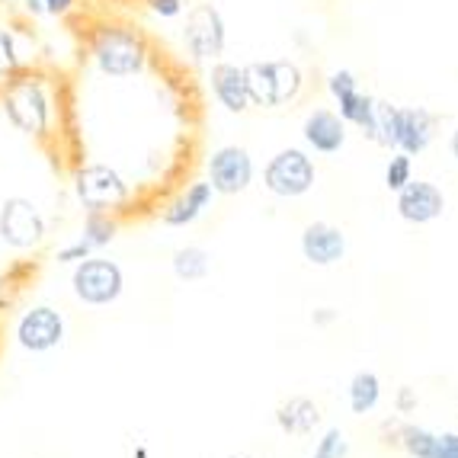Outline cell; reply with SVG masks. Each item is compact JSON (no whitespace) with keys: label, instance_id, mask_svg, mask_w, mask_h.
I'll return each instance as SVG.
<instances>
[{"label":"cell","instance_id":"obj_1","mask_svg":"<svg viewBox=\"0 0 458 458\" xmlns=\"http://www.w3.org/2000/svg\"><path fill=\"white\" fill-rule=\"evenodd\" d=\"M0 109L7 115V123L16 131H23L26 138H46L55 135L58 125V103H55L52 87L42 77L32 74H13L10 81H4L0 90Z\"/></svg>","mask_w":458,"mask_h":458},{"label":"cell","instance_id":"obj_2","mask_svg":"<svg viewBox=\"0 0 458 458\" xmlns=\"http://www.w3.org/2000/svg\"><path fill=\"white\" fill-rule=\"evenodd\" d=\"M71 196L81 206V212H106L119 215L131 212L138 199V186L119 167L106 161L77 164L71 174Z\"/></svg>","mask_w":458,"mask_h":458},{"label":"cell","instance_id":"obj_3","mask_svg":"<svg viewBox=\"0 0 458 458\" xmlns=\"http://www.w3.org/2000/svg\"><path fill=\"white\" fill-rule=\"evenodd\" d=\"M90 58L99 74L109 81H129L138 77L148 64V46L141 32L129 26H103L90 42Z\"/></svg>","mask_w":458,"mask_h":458},{"label":"cell","instance_id":"obj_4","mask_svg":"<svg viewBox=\"0 0 458 458\" xmlns=\"http://www.w3.org/2000/svg\"><path fill=\"white\" fill-rule=\"evenodd\" d=\"M68 285L77 305L99 311V308L115 305V301L125 295V269H123V263L113 260V257L93 253V257H87V260L71 267Z\"/></svg>","mask_w":458,"mask_h":458},{"label":"cell","instance_id":"obj_5","mask_svg":"<svg viewBox=\"0 0 458 458\" xmlns=\"http://www.w3.org/2000/svg\"><path fill=\"white\" fill-rule=\"evenodd\" d=\"M52 234V218L30 196H7L0 202V244L13 253H36Z\"/></svg>","mask_w":458,"mask_h":458},{"label":"cell","instance_id":"obj_6","mask_svg":"<svg viewBox=\"0 0 458 458\" xmlns=\"http://www.w3.org/2000/svg\"><path fill=\"white\" fill-rule=\"evenodd\" d=\"M68 340V318L52 301H32L13 321V344L26 356H48Z\"/></svg>","mask_w":458,"mask_h":458},{"label":"cell","instance_id":"obj_7","mask_svg":"<svg viewBox=\"0 0 458 458\" xmlns=\"http://www.w3.org/2000/svg\"><path fill=\"white\" fill-rule=\"evenodd\" d=\"M247 90H250V103L263 109H279L295 103L301 87H305V74L295 62L285 58H273V62H253L244 68Z\"/></svg>","mask_w":458,"mask_h":458},{"label":"cell","instance_id":"obj_8","mask_svg":"<svg viewBox=\"0 0 458 458\" xmlns=\"http://www.w3.org/2000/svg\"><path fill=\"white\" fill-rule=\"evenodd\" d=\"M318 170H314L311 154L301 148H283L273 154L263 167V186L279 199H301L314 190Z\"/></svg>","mask_w":458,"mask_h":458},{"label":"cell","instance_id":"obj_9","mask_svg":"<svg viewBox=\"0 0 458 458\" xmlns=\"http://www.w3.org/2000/svg\"><path fill=\"white\" fill-rule=\"evenodd\" d=\"M257 167L247 148L241 145H222L208 154L206 161V183L212 186L215 196H241L250 190Z\"/></svg>","mask_w":458,"mask_h":458},{"label":"cell","instance_id":"obj_10","mask_svg":"<svg viewBox=\"0 0 458 458\" xmlns=\"http://www.w3.org/2000/svg\"><path fill=\"white\" fill-rule=\"evenodd\" d=\"M183 42L186 52L192 55V62H218L228 42V30H225V16L212 4H196L186 13L183 26Z\"/></svg>","mask_w":458,"mask_h":458},{"label":"cell","instance_id":"obj_11","mask_svg":"<svg viewBox=\"0 0 458 458\" xmlns=\"http://www.w3.org/2000/svg\"><path fill=\"white\" fill-rule=\"evenodd\" d=\"M327 90H330V97L336 99V106H340L336 115H340L346 125L362 129V135L375 141V103H378V99L360 90L356 74L346 68L334 71V74L327 77Z\"/></svg>","mask_w":458,"mask_h":458},{"label":"cell","instance_id":"obj_12","mask_svg":"<svg viewBox=\"0 0 458 458\" xmlns=\"http://www.w3.org/2000/svg\"><path fill=\"white\" fill-rule=\"evenodd\" d=\"M212 202H215L212 186L206 180H192L176 196H170L157 208V215H161V225H167V228H190V225H196L212 208Z\"/></svg>","mask_w":458,"mask_h":458},{"label":"cell","instance_id":"obj_13","mask_svg":"<svg viewBox=\"0 0 458 458\" xmlns=\"http://www.w3.org/2000/svg\"><path fill=\"white\" fill-rule=\"evenodd\" d=\"M445 212V196L436 183L411 180L404 190H397V215L411 225H429Z\"/></svg>","mask_w":458,"mask_h":458},{"label":"cell","instance_id":"obj_14","mask_svg":"<svg viewBox=\"0 0 458 458\" xmlns=\"http://www.w3.org/2000/svg\"><path fill=\"white\" fill-rule=\"evenodd\" d=\"M208 87H212L215 103L231 115H244L250 103V90H247V77L241 64L231 62H215L208 71Z\"/></svg>","mask_w":458,"mask_h":458},{"label":"cell","instance_id":"obj_15","mask_svg":"<svg viewBox=\"0 0 458 458\" xmlns=\"http://www.w3.org/2000/svg\"><path fill=\"white\" fill-rule=\"evenodd\" d=\"M436 138V115L423 106H397L394 123V151H404L407 157L423 154Z\"/></svg>","mask_w":458,"mask_h":458},{"label":"cell","instance_id":"obj_16","mask_svg":"<svg viewBox=\"0 0 458 458\" xmlns=\"http://www.w3.org/2000/svg\"><path fill=\"white\" fill-rule=\"evenodd\" d=\"M346 234L330 222H311L301 231V257L311 267H334L344 260Z\"/></svg>","mask_w":458,"mask_h":458},{"label":"cell","instance_id":"obj_17","mask_svg":"<svg viewBox=\"0 0 458 458\" xmlns=\"http://www.w3.org/2000/svg\"><path fill=\"white\" fill-rule=\"evenodd\" d=\"M301 138L314 154H336L346 145V123L334 109H311L301 123Z\"/></svg>","mask_w":458,"mask_h":458},{"label":"cell","instance_id":"obj_18","mask_svg":"<svg viewBox=\"0 0 458 458\" xmlns=\"http://www.w3.org/2000/svg\"><path fill=\"white\" fill-rule=\"evenodd\" d=\"M276 423H279V429L285 436H308L321 423V411H318L311 397H289L276 411Z\"/></svg>","mask_w":458,"mask_h":458},{"label":"cell","instance_id":"obj_19","mask_svg":"<svg viewBox=\"0 0 458 458\" xmlns=\"http://www.w3.org/2000/svg\"><path fill=\"white\" fill-rule=\"evenodd\" d=\"M123 231V218L119 215H106V212H87L77 237L90 247L93 253H103L106 247L115 244V237Z\"/></svg>","mask_w":458,"mask_h":458},{"label":"cell","instance_id":"obj_20","mask_svg":"<svg viewBox=\"0 0 458 458\" xmlns=\"http://www.w3.org/2000/svg\"><path fill=\"white\" fill-rule=\"evenodd\" d=\"M212 269V257H208L206 247L199 244H186L176 247L174 257H170V273L180 279V283H202Z\"/></svg>","mask_w":458,"mask_h":458},{"label":"cell","instance_id":"obj_21","mask_svg":"<svg viewBox=\"0 0 458 458\" xmlns=\"http://www.w3.org/2000/svg\"><path fill=\"white\" fill-rule=\"evenodd\" d=\"M346 394H350V411L352 413H369L378 407V401H382V382H378V375L375 372H356L350 378V388H346Z\"/></svg>","mask_w":458,"mask_h":458},{"label":"cell","instance_id":"obj_22","mask_svg":"<svg viewBox=\"0 0 458 458\" xmlns=\"http://www.w3.org/2000/svg\"><path fill=\"white\" fill-rule=\"evenodd\" d=\"M30 276H36V260H20L0 276V314L7 311V308H13L16 292L23 289Z\"/></svg>","mask_w":458,"mask_h":458},{"label":"cell","instance_id":"obj_23","mask_svg":"<svg viewBox=\"0 0 458 458\" xmlns=\"http://www.w3.org/2000/svg\"><path fill=\"white\" fill-rule=\"evenodd\" d=\"M433 443H436V433H429V429L413 427V423L401 427V445H404V452L411 458H429Z\"/></svg>","mask_w":458,"mask_h":458},{"label":"cell","instance_id":"obj_24","mask_svg":"<svg viewBox=\"0 0 458 458\" xmlns=\"http://www.w3.org/2000/svg\"><path fill=\"white\" fill-rule=\"evenodd\" d=\"M411 180H413V161L404 151H394L388 167H385V186H388L391 192H397V190H404Z\"/></svg>","mask_w":458,"mask_h":458},{"label":"cell","instance_id":"obj_25","mask_svg":"<svg viewBox=\"0 0 458 458\" xmlns=\"http://www.w3.org/2000/svg\"><path fill=\"white\" fill-rule=\"evenodd\" d=\"M20 71V52H16V38L13 32L0 30V84L10 81V77Z\"/></svg>","mask_w":458,"mask_h":458},{"label":"cell","instance_id":"obj_26","mask_svg":"<svg viewBox=\"0 0 458 458\" xmlns=\"http://www.w3.org/2000/svg\"><path fill=\"white\" fill-rule=\"evenodd\" d=\"M314 455H321V458H346V455H350V443H346V436L334 427V429H327V433L321 436V443H318Z\"/></svg>","mask_w":458,"mask_h":458},{"label":"cell","instance_id":"obj_27","mask_svg":"<svg viewBox=\"0 0 458 458\" xmlns=\"http://www.w3.org/2000/svg\"><path fill=\"white\" fill-rule=\"evenodd\" d=\"M87 257H93V250L81 241V237H71L68 244H62L58 250H55V263H58V267H68V269L74 267V263L87 260Z\"/></svg>","mask_w":458,"mask_h":458},{"label":"cell","instance_id":"obj_28","mask_svg":"<svg viewBox=\"0 0 458 458\" xmlns=\"http://www.w3.org/2000/svg\"><path fill=\"white\" fill-rule=\"evenodd\" d=\"M429 458H458V433H436Z\"/></svg>","mask_w":458,"mask_h":458},{"label":"cell","instance_id":"obj_29","mask_svg":"<svg viewBox=\"0 0 458 458\" xmlns=\"http://www.w3.org/2000/svg\"><path fill=\"white\" fill-rule=\"evenodd\" d=\"M151 4L154 13H161V16H180L183 13V0H148Z\"/></svg>","mask_w":458,"mask_h":458},{"label":"cell","instance_id":"obj_30","mask_svg":"<svg viewBox=\"0 0 458 458\" xmlns=\"http://www.w3.org/2000/svg\"><path fill=\"white\" fill-rule=\"evenodd\" d=\"M394 404H397V411H401V413L417 411V391L407 388V385H404V388L397 391V401H394Z\"/></svg>","mask_w":458,"mask_h":458},{"label":"cell","instance_id":"obj_31","mask_svg":"<svg viewBox=\"0 0 458 458\" xmlns=\"http://www.w3.org/2000/svg\"><path fill=\"white\" fill-rule=\"evenodd\" d=\"M77 0H42V7H46V13H52V16H62V13H68L71 7H74Z\"/></svg>","mask_w":458,"mask_h":458},{"label":"cell","instance_id":"obj_32","mask_svg":"<svg viewBox=\"0 0 458 458\" xmlns=\"http://www.w3.org/2000/svg\"><path fill=\"white\" fill-rule=\"evenodd\" d=\"M311 321L318 324V327H327L330 321H336V311H334V308H321V311L311 314Z\"/></svg>","mask_w":458,"mask_h":458},{"label":"cell","instance_id":"obj_33","mask_svg":"<svg viewBox=\"0 0 458 458\" xmlns=\"http://www.w3.org/2000/svg\"><path fill=\"white\" fill-rule=\"evenodd\" d=\"M449 151H452V157H455V164H458V125H455V131H452V138H449Z\"/></svg>","mask_w":458,"mask_h":458},{"label":"cell","instance_id":"obj_34","mask_svg":"<svg viewBox=\"0 0 458 458\" xmlns=\"http://www.w3.org/2000/svg\"><path fill=\"white\" fill-rule=\"evenodd\" d=\"M26 4H30L32 13H46V7H42V0H26Z\"/></svg>","mask_w":458,"mask_h":458},{"label":"cell","instance_id":"obj_35","mask_svg":"<svg viewBox=\"0 0 458 458\" xmlns=\"http://www.w3.org/2000/svg\"><path fill=\"white\" fill-rule=\"evenodd\" d=\"M135 458H148V449H145V445H138V449H135Z\"/></svg>","mask_w":458,"mask_h":458},{"label":"cell","instance_id":"obj_36","mask_svg":"<svg viewBox=\"0 0 458 458\" xmlns=\"http://www.w3.org/2000/svg\"><path fill=\"white\" fill-rule=\"evenodd\" d=\"M225 458H253V455H247V452H234V455H225Z\"/></svg>","mask_w":458,"mask_h":458},{"label":"cell","instance_id":"obj_37","mask_svg":"<svg viewBox=\"0 0 458 458\" xmlns=\"http://www.w3.org/2000/svg\"><path fill=\"white\" fill-rule=\"evenodd\" d=\"M311 458H321V455H311Z\"/></svg>","mask_w":458,"mask_h":458}]
</instances>
